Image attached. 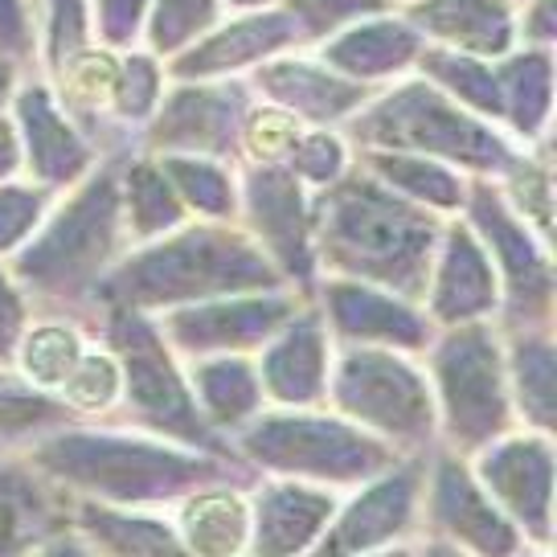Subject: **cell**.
Segmentation results:
<instances>
[{"mask_svg": "<svg viewBox=\"0 0 557 557\" xmlns=\"http://www.w3.org/2000/svg\"><path fill=\"white\" fill-rule=\"evenodd\" d=\"M366 557H414L410 545H389V549H377V554H366Z\"/></svg>", "mask_w": 557, "mask_h": 557, "instance_id": "cell-54", "label": "cell"}, {"mask_svg": "<svg viewBox=\"0 0 557 557\" xmlns=\"http://www.w3.org/2000/svg\"><path fill=\"white\" fill-rule=\"evenodd\" d=\"M87 336L78 324L70 320H41V324H25L13 352L17 377L41 389V394H58L62 382L70 377V369L78 366V357L87 352Z\"/></svg>", "mask_w": 557, "mask_h": 557, "instance_id": "cell-37", "label": "cell"}, {"mask_svg": "<svg viewBox=\"0 0 557 557\" xmlns=\"http://www.w3.org/2000/svg\"><path fill=\"white\" fill-rule=\"evenodd\" d=\"M308 299L278 287V292H250V296H222L201 304H181L152 315L160 336L169 341L181 361L222 357V352H246L255 357Z\"/></svg>", "mask_w": 557, "mask_h": 557, "instance_id": "cell-12", "label": "cell"}, {"mask_svg": "<svg viewBox=\"0 0 557 557\" xmlns=\"http://www.w3.org/2000/svg\"><path fill=\"white\" fill-rule=\"evenodd\" d=\"M459 218L487 250L500 278V315L508 329L549 324L554 312V255L505 201L492 176H468V197Z\"/></svg>", "mask_w": 557, "mask_h": 557, "instance_id": "cell-10", "label": "cell"}, {"mask_svg": "<svg viewBox=\"0 0 557 557\" xmlns=\"http://www.w3.org/2000/svg\"><path fill=\"white\" fill-rule=\"evenodd\" d=\"M160 169L173 181L181 206L189 209L197 222H238V173L230 160L218 157H185V152H164Z\"/></svg>", "mask_w": 557, "mask_h": 557, "instance_id": "cell-36", "label": "cell"}, {"mask_svg": "<svg viewBox=\"0 0 557 557\" xmlns=\"http://www.w3.org/2000/svg\"><path fill=\"white\" fill-rule=\"evenodd\" d=\"M25 557H95V549H90L78 529H58L46 541H37Z\"/></svg>", "mask_w": 557, "mask_h": 557, "instance_id": "cell-49", "label": "cell"}, {"mask_svg": "<svg viewBox=\"0 0 557 557\" xmlns=\"http://www.w3.org/2000/svg\"><path fill=\"white\" fill-rule=\"evenodd\" d=\"M185 377H189L193 401H197L201 418L222 438L243 431L250 418L267 410L259 366L246 352H222V357L185 361Z\"/></svg>", "mask_w": 557, "mask_h": 557, "instance_id": "cell-28", "label": "cell"}, {"mask_svg": "<svg viewBox=\"0 0 557 557\" xmlns=\"http://www.w3.org/2000/svg\"><path fill=\"white\" fill-rule=\"evenodd\" d=\"M226 17V0H152L144 17V50L169 62Z\"/></svg>", "mask_w": 557, "mask_h": 557, "instance_id": "cell-39", "label": "cell"}, {"mask_svg": "<svg viewBox=\"0 0 557 557\" xmlns=\"http://www.w3.org/2000/svg\"><path fill=\"white\" fill-rule=\"evenodd\" d=\"M369 176H377L385 189L414 201V206L431 209L438 218H455L468 197V176L431 157H414V152H394V148H361L357 160Z\"/></svg>", "mask_w": 557, "mask_h": 557, "instance_id": "cell-32", "label": "cell"}, {"mask_svg": "<svg viewBox=\"0 0 557 557\" xmlns=\"http://www.w3.org/2000/svg\"><path fill=\"white\" fill-rule=\"evenodd\" d=\"M308 123H299L292 111L267 103V99H250L238 123V148L234 157L246 164H283L287 152L296 148V139L304 136Z\"/></svg>", "mask_w": 557, "mask_h": 557, "instance_id": "cell-41", "label": "cell"}, {"mask_svg": "<svg viewBox=\"0 0 557 557\" xmlns=\"http://www.w3.org/2000/svg\"><path fill=\"white\" fill-rule=\"evenodd\" d=\"M53 197L58 193L41 189L34 181H4L0 185V262H9L21 246L37 234V226L46 222Z\"/></svg>", "mask_w": 557, "mask_h": 557, "instance_id": "cell-44", "label": "cell"}, {"mask_svg": "<svg viewBox=\"0 0 557 557\" xmlns=\"http://www.w3.org/2000/svg\"><path fill=\"white\" fill-rule=\"evenodd\" d=\"M414 74L426 78L431 87H438L459 107H468L471 115H480V120L500 127V83H496V66L492 62L426 41L414 62Z\"/></svg>", "mask_w": 557, "mask_h": 557, "instance_id": "cell-35", "label": "cell"}, {"mask_svg": "<svg viewBox=\"0 0 557 557\" xmlns=\"http://www.w3.org/2000/svg\"><path fill=\"white\" fill-rule=\"evenodd\" d=\"M250 90L262 95L267 103L292 111L308 127H336L348 123L361 107L373 99V87L352 83L336 74L312 53H278L271 62L250 70Z\"/></svg>", "mask_w": 557, "mask_h": 557, "instance_id": "cell-22", "label": "cell"}, {"mask_svg": "<svg viewBox=\"0 0 557 557\" xmlns=\"http://www.w3.org/2000/svg\"><path fill=\"white\" fill-rule=\"evenodd\" d=\"M120 58L123 50H107L99 41H90L83 50H74L53 70L50 83L58 103L66 107V115L83 132H95L111 120V103H115V83H120Z\"/></svg>", "mask_w": 557, "mask_h": 557, "instance_id": "cell-33", "label": "cell"}, {"mask_svg": "<svg viewBox=\"0 0 557 557\" xmlns=\"http://www.w3.org/2000/svg\"><path fill=\"white\" fill-rule=\"evenodd\" d=\"M422 471L418 455H401L382 475L352 487V496L336 505L324 537L308 557H366L389 545H401L418 521L422 505Z\"/></svg>", "mask_w": 557, "mask_h": 557, "instance_id": "cell-15", "label": "cell"}, {"mask_svg": "<svg viewBox=\"0 0 557 557\" xmlns=\"http://www.w3.org/2000/svg\"><path fill=\"white\" fill-rule=\"evenodd\" d=\"M37 46H41V34H37L29 0H0V58L25 62L37 53Z\"/></svg>", "mask_w": 557, "mask_h": 557, "instance_id": "cell-47", "label": "cell"}, {"mask_svg": "<svg viewBox=\"0 0 557 557\" xmlns=\"http://www.w3.org/2000/svg\"><path fill=\"white\" fill-rule=\"evenodd\" d=\"M120 197H123V226L132 243H152L173 234L189 222V209L181 206L173 181L164 176L160 160L152 152L127 157L120 164Z\"/></svg>", "mask_w": 557, "mask_h": 557, "instance_id": "cell-34", "label": "cell"}, {"mask_svg": "<svg viewBox=\"0 0 557 557\" xmlns=\"http://www.w3.org/2000/svg\"><path fill=\"white\" fill-rule=\"evenodd\" d=\"M517 4H521V0H517Z\"/></svg>", "mask_w": 557, "mask_h": 557, "instance_id": "cell-57", "label": "cell"}, {"mask_svg": "<svg viewBox=\"0 0 557 557\" xmlns=\"http://www.w3.org/2000/svg\"><path fill=\"white\" fill-rule=\"evenodd\" d=\"M173 529L189 557H243L250 496L238 484H206L173 505Z\"/></svg>", "mask_w": 557, "mask_h": 557, "instance_id": "cell-27", "label": "cell"}, {"mask_svg": "<svg viewBox=\"0 0 557 557\" xmlns=\"http://www.w3.org/2000/svg\"><path fill=\"white\" fill-rule=\"evenodd\" d=\"M475 480L508 521L517 524L524 545H554V438L545 431H508L487 447L468 455Z\"/></svg>", "mask_w": 557, "mask_h": 557, "instance_id": "cell-13", "label": "cell"}, {"mask_svg": "<svg viewBox=\"0 0 557 557\" xmlns=\"http://www.w3.org/2000/svg\"><path fill=\"white\" fill-rule=\"evenodd\" d=\"M234 459L238 455L193 451L157 435L83 431L74 422L29 443V468L50 484L115 508H173L197 487L243 480Z\"/></svg>", "mask_w": 557, "mask_h": 557, "instance_id": "cell-2", "label": "cell"}, {"mask_svg": "<svg viewBox=\"0 0 557 557\" xmlns=\"http://www.w3.org/2000/svg\"><path fill=\"white\" fill-rule=\"evenodd\" d=\"M66 529L50 480L29 463H0V557H25L37 541Z\"/></svg>", "mask_w": 557, "mask_h": 557, "instance_id": "cell-31", "label": "cell"}, {"mask_svg": "<svg viewBox=\"0 0 557 557\" xmlns=\"http://www.w3.org/2000/svg\"><path fill=\"white\" fill-rule=\"evenodd\" d=\"M50 206L37 234L9 259V275L25 296L78 299L111 271L127 243L120 197V164H95L74 189Z\"/></svg>", "mask_w": 557, "mask_h": 557, "instance_id": "cell-4", "label": "cell"}, {"mask_svg": "<svg viewBox=\"0 0 557 557\" xmlns=\"http://www.w3.org/2000/svg\"><path fill=\"white\" fill-rule=\"evenodd\" d=\"M345 127V139L352 148L414 152V157L443 160L463 176H492V181L521 152L496 123L471 115L468 107L447 99L418 74H406L385 90H373V99Z\"/></svg>", "mask_w": 557, "mask_h": 557, "instance_id": "cell-5", "label": "cell"}, {"mask_svg": "<svg viewBox=\"0 0 557 557\" xmlns=\"http://www.w3.org/2000/svg\"><path fill=\"white\" fill-rule=\"evenodd\" d=\"M238 226L255 238L292 292L304 299L315 296L320 267L312 250V189H304L287 164H243Z\"/></svg>", "mask_w": 557, "mask_h": 557, "instance_id": "cell-11", "label": "cell"}, {"mask_svg": "<svg viewBox=\"0 0 557 557\" xmlns=\"http://www.w3.org/2000/svg\"><path fill=\"white\" fill-rule=\"evenodd\" d=\"M521 557H549V554H545V549H537V554H521Z\"/></svg>", "mask_w": 557, "mask_h": 557, "instance_id": "cell-55", "label": "cell"}, {"mask_svg": "<svg viewBox=\"0 0 557 557\" xmlns=\"http://www.w3.org/2000/svg\"><path fill=\"white\" fill-rule=\"evenodd\" d=\"M422 312L431 315L435 329L480 324V320L500 315L496 267H492L487 250L480 246V238L471 234V226L459 213L443 222L431 278H426V296H422Z\"/></svg>", "mask_w": 557, "mask_h": 557, "instance_id": "cell-20", "label": "cell"}, {"mask_svg": "<svg viewBox=\"0 0 557 557\" xmlns=\"http://www.w3.org/2000/svg\"><path fill=\"white\" fill-rule=\"evenodd\" d=\"M74 529L90 549L107 557H189L160 508H115L99 500H74Z\"/></svg>", "mask_w": 557, "mask_h": 557, "instance_id": "cell-30", "label": "cell"}, {"mask_svg": "<svg viewBox=\"0 0 557 557\" xmlns=\"http://www.w3.org/2000/svg\"><path fill=\"white\" fill-rule=\"evenodd\" d=\"M505 341V377L512 414L524 418L529 431L554 435L557 418V348L549 324L533 329H508Z\"/></svg>", "mask_w": 557, "mask_h": 557, "instance_id": "cell-29", "label": "cell"}, {"mask_svg": "<svg viewBox=\"0 0 557 557\" xmlns=\"http://www.w3.org/2000/svg\"><path fill=\"white\" fill-rule=\"evenodd\" d=\"M394 4H401V0H394Z\"/></svg>", "mask_w": 557, "mask_h": 557, "instance_id": "cell-56", "label": "cell"}, {"mask_svg": "<svg viewBox=\"0 0 557 557\" xmlns=\"http://www.w3.org/2000/svg\"><path fill=\"white\" fill-rule=\"evenodd\" d=\"M267 406H292V410H312L324 406L332 369V336L324 315L308 299L283 329L259 348L255 357Z\"/></svg>", "mask_w": 557, "mask_h": 557, "instance_id": "cell-21", "label": "cell"}, {"mask_svg": "<svg viewBox=\"0 0 557 557\" xmlns=\"http://www.w3.org/2000/svg\"><path fill=\"white\" fill-rule=\"evenodd\" d=\"M426 517L435 524V537L451 541L468 557H521L529 545L487 496L463 455L443 451L422 471Z\"/></svg>", "mask_w": 557, "mask_h": 557, "instance_id": "cell-16", "label": "cell"}, {"mask_svg": "<svg viewBox=\"0 0 557 557\" xmlns=\"http://www.w3.org/2000/svg\"><path fill=\"white\" fill-rule=\"evenodd\" d=\"M164 62L144 46L123 50L120 58V83H115V103H111V120L120 127H139L157 115L160 95H164Z\"/></svg>", "mask_w": 557, "mask_h": 557, "instance_id": "cell-42", "label": "cell"}, {"mask_svg": "<svg viewBox=\"0 0 557 557\" xmlns=\"http://www.w3.org/2000/svg\"><path fill=\"white\" fill-rule=\"evenodd\" d=\"M324 406L398 455H418L438 435L435 394L410 352L369 345H332Z\"/></svg>", "mask_w": 557, "mask_h": 557, "instance_id": "cell-9", "label": "cell"}, {"mask_svg": "<svg viewBox=\"0 0 557 557\" xmlns=\"http://www.w3.org/2000/svg\"><path fill=\"white\" fill-rule=\"evenodd\" d=\"M17 83H21V62H13V58H0V111L9 107V99H13Z\"/></svg>", "mask_w": 557, "mask_h": 557, "instance_id": "cell-51", "label": "cell"}, {"mask_svg": "<svg viewBox=\"0 0 557 557\" xmlns=\"http://www.w3.org/2000/svg\"><path fill=\"white\" fill-rule=\"evenodd\" d=\"M70 422H74V414L53 394H41L25 377L0 369V447L34 443V438L50 435L58 426H70Z\"/></svg>", "mask_w": 557, "mask_h": 557, "instance_id": "cell-38", "label": "cell"}, {"mask_svg": "<svg viewBox=\"0 0 557 557\" xmlns=\"http://www.w3.org/2000/svg\"><path fill=\"white\" fill-rule=\"evenodd\" d=\"M426 382L435 394L438 435L455 455H475L492 438L512 431V398L505 377V341L480 324L438 329L426 345Z\"/></svg>", "mask_w": 557, "mask_h": 557, "instance_id": "cell-7", "label": "cell"}, {"mask_svg": "<svg viewBox=\"0 0 557 557\" xmlns=\"http://www.w3.org/2000/svg\"><path fill=\"white\" fill-rule=\"evenodd\" d=\"M443 222L352 164L336 185L312 193L315 267L422 304Z\"/></svg>", "mask_w": 557, "mask_h": 557, "instance_id": "cell-1", "label": "cell"}, {"mask_svg": "<svg viewBox=\"0 0 557 557\" xmlns=\"http://www.w3.org/2000/svg\"><path fill=\"white\" fill-rule=\"evenodd\" d=\"M53 398L66 406L74 418H99V414H111L123 398V373H120V361H115V352L99 341H90L87 352L78 357V366L70 369V377L62 382V389L53 394Z\"/></svg>", "mask_w": 557, "mask_h": 557, "instance_id": "cell-40", "label": "cell"}, {"mask_svg": "<svg viewBox=\"0 0 557 557\" xmlns=\"http://www.w3.org/2000/svg\"><path fill=\"white\" fill-rule=\"evenodd\" d=\"M255 90L243 78H213V83H173L160 95L157 115L144 123V152H185V157L234 160L238 123Z\"/></svg>", "mask_w": 557, "mask_h": 557, "instance_id": "cell-14", "label": "cell"}, {"mask_svg": "<svg viewBox=\"0 0 557 557\" xmlns=\"http://www.w3.org/2000/svg\"><path fill=\"white\" fill-rule=\"evenodd\" d=\"M398 13L422 41L496 62L521 46L517 0H401Z\"/></svg>", "mask_w": 557, "mask_h": 557, "instance_id": "cell-25", "label": "cell"}, {"mask_svg": "<svg viewBox=\"0 0 557 557\" xmlns=\"http://www.w3.org/2000/svg\"><path fill=\"white\" fill-rule=\"evenodd\" d=\"M278 0H226V13H246V9H271Z\"/></svg>", "mask_w": 557, "mask_h": 557, "instance_id": "cell-53", "label": "cell"}, {"mask_svg": "<svg viewBox=\"0 0 557 557\" xmlns=\"http://www.w3.org/2000/svg\"><path fill=\"white\" fill-rule=\"evenodd\" d=\"M21 169H25V160H21L17 127H13V120L0 111V185H4V181H13Z\"/></svg>", "mask_w": 557, "mask_h": 557, "instance_id": "cell-50", "label": "cell"}, {"mask_svg": "<svg viewBox=\"0 0 557 557\" xmlns=\"http://www.w3.org/2000/svg\"><path fill=\"white\" fill-rule=\"evenodd\" d=\"M414 557H468V554H463V549H455L451 541L435 537V541H426V545H422Z\"/></svg>", "mask_w": 557, "mask_h": 557, "instance_id": "cell-52", "label": "cell"}, {"mask_svg": "<svg viewBox=\"0 0 557 557\" xmlns=\"http://www.w3.org/2000/svg\"><path fill=\"white\" fill-rule=\"evenodd\" d=\"M315 308L329 324L332 345H369L394 348V352H426L435 341V324L422 312V304L394 296L385 287L361 283V278L324 275L315 283Z\"/></svg>", "mask_w": 557, "mask_h": 557, "instance_id": "cell-17", "label": "cell"}, {"mask_svg": "<svg viewBox=\"0 0 557 557\" xmlns=\"http://www.w3.org/2000/svg\"><path fill=\"white\" fill-rule=\"evenodd\" d=\"M9 103H13L9 120L21 139V160L34 185L66 193L99 164L95 139L70 120L46 78H21Z\"/></svg>", "mask_w": 557, "mask_h": 557, "instance_id": "cell-19", "label": "cell"}, {"mask_svg": "<svg viewBox=\"0 0 557 557\" xmlns=\"http://www.w3.org/2000/svg\"><path fill=\"white\" fill-rule=\"evenodd\" d=\"M341 492L304 480H267L250 492V537L243 557H308L324 537Z\"/></svg>", "mask_w": 557, "mask_h": 557, "instance_id": "cell-23", "label": "cell"}, {"mask_svg": "<svg viewBox=\"0 0 557 557\" xmlns=\"http://www.w3.org/2000/svg\"><path fill=\"white\" fill-rule=\"evenodd\" d=\"M304 46L299 25L283 4L271 9H246L234 17H222L209 34L193 46L173 53L164 62V78L173 83H213V78H243L255 66L271 62L278 53H292Z\"/></svg>", "mask_w": 557, "mask_h": 557, "instance_id": "cell-18", "label": "cell"}, {"mask_svg": "<svg viewBox=\"0 0 557 557\" xmlns=\"http://www.w3.org/2000/svg\"><path fill=\"white\" fill-rule=\"evenodd\" d=\"M304 189H329L341 176L352 169V144L332 127H304V136L296 139V148L283 160Z\"/></svg>", "mask_w": 557, "mask_h": 557, "instance_id": "cell-43", "label": "cell"}, {"mask_svg": "<svg viewBox=\"0 0 557 557\" xmlns=\"http://www.w3.org/2000/svg\"><path fill=\"white\" fill-rule=\"evenodd\" d=\"M99 312H103V345L115 352L123 373L120 406H127L139 431L193 447V451L234 455L230 438H222L201 418L185 366L160 336L157 320L144 312H127V308H99Z\"/></svg>", "mask_w": 557, "mask_h": 557, "instance_id": "cell-8", "label": "cell"}, {"mask_svg": "<svg viewBox=\"0 0 557 557\" xmlns=\"http://www.w3.org/2000/svg\"><path fill=\"white\" fill-rule=\"evenodd\" d=\"M25 324H29V299L17 287V278L9 275V267L0 262V369L13 366Z\"/></svg>", "mask_w": 557, "mask_h": 557, "instance_id": "cell-48", "label": "cell"}, {"mask_svg": "<svg viewBox=\"0 0 557 557\" xmlns=\"http://www.w3.org/2000/svg\"><path fill=\"white\" fill-rule=\"evenodd\" d=\"M230 451L246 459L250 468H259L262 475L304 480L332 492L361 487L401 459L389 443L324 406H312V410L267 406L243 431L230 435Z\"/></svg>", "mask_w": 557, "mask_h": 557, "instance_id": "cell-6", "label": "cell"}, {"mask_svg": "<svg viewBox=\"0 0 557 557\" xmlns=\"http://www.w3.org/2000/svg\"><path fill=\"white\" fill-rule=\"evenodd\" d=\"M422 46L426 41L418 37L414 25L394 9V13L352 21L341 34L324 37L315 46V58L352 83H366L377 90L382 83H398L406 74H414Z\"/></svg>", "mask_w": 557, "mask_h": 557, "instance_id": "cell-24", "label": "cell"}, {"mask_svg": "<svg viewBox=\"0 0 557 557\" xmlns=\"http://www.w3.org/2000/svg\"><path fill=\"white\" fill-rule=\"evenodd\" d=\"M287 287L271 259L238 222H197L189 218L164 238L132 246L111 262L90 299L99 308L160 315L181 304Z\"/></svg>", "mask_w": 557, "mask_h": 557, "instance_id": "cell-3", "label": "cell"}, {"mask_svg": "<svg viewBox=\"0 0 557 557\" xmlns=\"http://www.w3.org/2000/svg\"><path fill=\"white\" fill-rule=\"evenodd\" d=\"M492 66L500 83V132L517 148H533L549 136L554 115V46H517Z\"/></svg>", "mask_w": 557, "mask_h": 557, "instance_id": "cell-26", "label": "cell"}, {"mask_svg": "<svg viewBox=\"0 0 557 557\" xmlns=\"http://www.w3.org/2000/svg\"><path fill=\"white\" fill-rule=\"evenodd\" d=\"M292 21L299 25L304 46H320L324 37L341 34L345 25L361 17H377V13H394V0H278Z\"/></svg>", "mask_w": 557, "mask_h": 557, "instance_id": "cell-45", "label": "cell"}, {"mask_svg": "<svg viewBox=\"0 0 557 557\" xmlns=\"http://www.w3.org/2000/svg\"><path fill=\"white\" fill-rule=\"evenodd\" d=\"M152 0H90V41L107 50H136Z\"/></svg>", "mask_w": 557, "mask_h": 557, "instance_id": "cell-46", "label": "cell"}]
</instances>
